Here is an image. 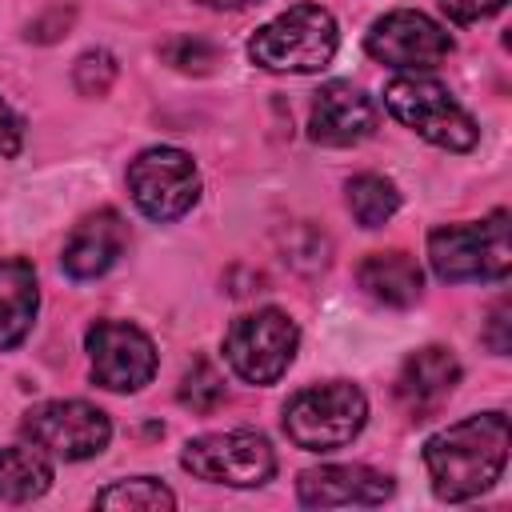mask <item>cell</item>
Instances as JSON below:
<instances>
[{
  "label": "cell",
  "instance_id": "ac0fdd59",
  "mask_svg": "<svg viewBox=\"0 0 512 512\" xmlns=\"http://www.w3.org/2000/svg\"><path fill=\"white\" fill-rule=\"evenodd\" d=\"M52 484V464L44 460V452L32 444H16V448H0V500L4 504H28L36 496H44Z\"/></svg>",
  "mask_w": 512,
  "mask_h": 512
},
{
  "label": "cell",
  "instance_id": "277c9868",
  "mask_svg": "<svg viewBox=\"0 0 512 512\" xmlns=\"http://www.w3.org/2000/svg\"><path fill=\"white\" fill-rule=\"evenodd\" d=\"M428 260L440 280H504L512 268L508 212H492L480 224H444L428 236Z\"/></svg>",
  "mask_w": 512,
  "mask_h": 512
},
{
  "label": "cell",
  "instance_id": "e0dca14e",
  "mask_svg": "<svg viewBox=\"0 0 512 512\" xmlns=\"http://www.w3.org/2000/svg\"><path fill=\"white\" fill-rule=\"evenodd\" d=\"M36 304H40V292H36L32 264L20 256L0 260V352L16 348L28 336L36 320Z\"/></svg>",
  "mask_w": 512,
  "mask_h": 512
},
{
  "label": "cell",
  "instance_id": "7a4b0ae2",
  "mask_svg": "<svg viewBox=\"0 0 512 512\" xmlns=\"http://www.w3.org/2000/svg\"><path fill=\"white\" fill-rule=\"evenodd\" d=\"M336 44L340 36L328 8L292 4L248 40V56L268 72H320L332 64Z\"/></svg>",
  "mask_w": 512,
  "mask_h": 512
},
{
  "label": "cell",
  "instance_id": "6da1fadb",
  "mask_svg": "<svg viewBox=\"0 0 512 512\" xmlns=\"http://www.w3.org/2000/svg\"><path fill=\"white\" fill-rule=\"evenodd\" d=\"M424 464L432 476V492L448 504L488 492L508 464V416L480 412L436 432L424 444Z\"/></svg>",
  "mask_w": 512,
  "mask_h": 512
},
{
  "label": "cell",
  "instance_id": "2e32d148",
  "mask_svg": "<svg viewBox=\"0 0 512 512\" xmlns=\"http://www.w3.org/2000/svg\"><path fill=\"white\" fill-rule=\"evenodd\" d=\"M356 280H360V288H364L372 300H380V304H388V308H412V304L420 300V292H424V272H420V264H416L408 252H400V248H392V252H372V256L356 268Z\"/></svg>",
  "mask_w": 512,
  "mask_h": 512
},
{
  "label": "cell",
  "instance_id": "8992f818",
  "mask_svg": "<svg viewBox=\"0 0 512 512\" xmlns=\"http://www.w3.org/2000/svg\"><path fill=\"white\" fill-rule=\"evenodd\" d=\"M296 340H300V332L280 308H260V312L232 320V328L224 336V356L240 380L272 384L288 372V364L296 356Z\"/></svg>",
  "mask_w": 512,
  "mask_h": 512
},
{
  "label": "cell",
  "instance_id": "44dd1931",
  "mask_svg": "<svg viewBox=\"0 0 512 512\" xmlns=\"http://www.w3.org/2000/svg\"><path fill=\"white\" fill-rule=\"evenodd\" d=\"M176 396H180V404H184V408H192V412H204V416H208V412H216V408L224 404L228 384H224L220 368H216L208 356H196V360L184 368Z\"/></svg>",
  "mask_w": 512,
  "mask_h": 512
},
{
  "label": "cell",
  "instance_id": "4fadbf2b",
  "mask_svg": "<svg viewBox=\"0 0 512 512\" xmlns=\"http://www.w3.org/2000/svg\"><path fill=\"white\" fill-rule=\"evenodd\" d=\"M296 496L304 508H348V504L372 508L392 496V480L364 464H320L300 472Z\"/></svg>",
  "mask_w": 512,
  "mask_h": 512
},
{
  "label": "cell",
  "instance_id": "3957f363",
  "mask_svg": "<svg viewBox=\"0 0 512 512\" xmlns=\"http://www.w3.org/2000/svg\"><path fill=\"white\" fill-rule=\"evenodd\" d=\"M368 420V400L348 380H328L300 388L284 404V432L304 452H332L360 436Z\"/></svg>",
  "mask_w": 512,
  "mask_h": 512
},
{
  "label": "cell",
  "instance_id": "9a60e30c",
  "mask_svg": "<svg viewBox=\"0 0 512 512\" xmlns=\"http://www.w3.org/2000/svg\"><path fill=\"white\" fill-rule=\"evenodd\" d=\"M124 244H128V224L120 220V212L100 208V212L84 216V220L72 228V236L64 240L60 264H64L68 276L92 280V276H104V272L120 260Z\"/></svg>",
  "mask_w": 512,
  "mask_h": 512
},
{
  "label": "cell",
  "instance_id": "484cf974",
  "mask_svg": "<svg viewBox=\"0 0 512 512\" xmlns=\"http://www.w3.org/2000/svg\"><path fill=\"white\" fill-rule=\"evenodd\" d=\"M20 136H24V128H20V116L0 100V160H8V156H16V148H20Z\"/></svg>",
  "mask_w": 512,
  "mask_h": 512
},
{
  "label": "cell",
  "instance_id": "cb8c5ba5",
  "mask_svg": "<svg viewBox=\"0 0 512 512\" xmlns=\"http://www.w3.org/2000/svg\"><path fill=\"white\" fill-rule=\"evenodd\" d=\"M440 8H444L456 24H472V20H484V16L500 12L504 0H440Z\"/></svg>",
  "mask_w": 512,
  "mask_h": 512
},
{
  "label": "cell",
  "instance_id": "ba28073f",
  "mask_svg": "<svg viewBox=\"0 0 512 512\" xmlns=\"http://www.w3.org/2000/svg\"><path fill=\"white\" fill-rule=\"evenodd\" d=\"M128 192L148 220H180L200 200V172L180 148H144L128 164Z\"/></svg>",
  "mask_w": 512,
  "mask_h": 512
},
{
  "label": "cell",
  "instance_id": "5bb4252c",
  "mask_svg": "<svg viewBox=\"0 0 512 512\" xmlns=\"http://www.w3.org/2000/svg\"><path fill=\"white\" fill-rule=\"evenodd\" d=\"M456 380H460L456 356L440 344H428V348H420L404 360V368L396 376V400L404 404V412L412 420H428L452 396Z\"/></svg>",
  "mask_w": 512,
  "mask_h": 512
},
{
  "label": "cell",
  "instance_id": "5b68a950",
  "mask_svg": "<svg viewBox=\"0 0 512 512\" xmlns=\"http://www.w3.org/2000/svg\"><path fill=\"white\" fill-rule=\"evenodd\" d=\"M384 104L388 112L412 128L416 136H424L428 144L436 148H448V152H468L476 140H480V128L476 120L452 100V92L432 80V76H396L388 88H384Z\"/></svg>",
  "mask_w": 512,
  "mask_h": 512
},
{
  "label": "cell",
  "instance_id": "4316f807",
  "mask_svg": "<svg viewBox=\"0 0 512 512\" xmlns=\"http://www.w3.org/2000/svg\"><path fill=\"white\" fill-rule=\"evenodd\" d=\"M204 8H220V12H236V8H248V4H260V0H200Z\"/></svg>",
  "mask_w": 512,
  "mask_h": 512
},
{
  "label": "cell",
  "instance_id": "8fae6325",
  "mask_svg": "<svg viewBox=\"0 0 512 512\" xmlns=\"http://www.w3.org/2000/svg\"><path fill=\"white\" fill-rule=\"evenodd\" d=\"M364 48L380 64H392L400 72H424V68H436L452 52V36L432 16L412 12V8H396L368 28Z\"/></svg>",
  "mask_w": 512,
  "mask_h": 512
},
{
  "label": "cell",
  "instance_id": "603a6c76",
  "mask_svg": "<svg viewBox=\"0 0 512 512\" xmlns=\"http://www.w3.org/2000/svg\"><path fill=\"white\" fill-rule=\"evenodd\" d=\"M164 60L172 64V68H180V72H212V64H216V48L208 44V40H200V36H176V40H168L164 48Z\"/></svg>",
  "mask_w": 512,
  "mask_h": 512
},
{
  "label": "cell",
  "instance_id": "30bf717a",
  "mask_svg": "<svg viewBox=\"0 0 512 512\" xmlns=\"http://www.w3.org/2000/svg\"><path fill=\"white\" fill-rule=\"evenodd\" d=\"M92 380L108 392H140L156 372V344L124 320H96L84 336Z\"/></svg>",
  "mask_w": 512,
  "mask_h": 512
},
{
  "label": "cell",
  "instance_id": "ffe728a7",
  "mask_svg": "<svg viewBox=\"0 0 512 512\" xmlns=\"http://www.w3.org/2000/svg\"><path fill=\"white\" fill-rule=\"evenodd\" d=\"M96 508H124V512H168L176 508V496L152 480V476H132V480H116L112 488H104L96 496Z\"/></svg>",
  "mask_w": 512,
  "mask_h": 512
},
{
  "label": "cell",
  "instance_id": "9c48e42d",
  "mask_svg": "<svg viewBox=\"0 0 512 512\" xmlns=\"http://www.w3.org/2000/svg\"><path fill=\"white\" fill-rule=\"evenodd\" d=\"M24 436L40 452H48V456L88 460V456H96V452L108 448L112 424H108V416L96 404H84V400H48V404H36L24 416Z\"/></svg>",
  "mask_w": 512,
  "mask_h": 512
},
{
  "label": "cell",
  "instance_id": "d4e9b609",
  "mask_svg": "<svg viewBox=\"0 0 512 512\" xmlns=\"http://www.w3.org/2000/svg\"><path fill=\"white\" fill-rule=\"evenodd\" d=\"M508 316H512V304H508V300H500V304L492 308V316H488V332H484L488 348H492V352H500V356L512 348V340H508Z\"/></svg>",
  "mask_w": 512,
  "mask_h": 512
},
{
  "label": "cell",
  "instance_id": "7402d4cb",
  "mask_svg": "<svg viewBox=\"0 0 512 512\" xmlns=\"http://www.w3.org/2000/svg\"><path fill=\"white\" fill-rule=\"evenodd\" d=\"M72 80H76V88H80L84 96H104V92L112 88V80H116V60H112V52H104V48L84 52V56L76 60V68H72Z\"/></svg>",
  "mask_w": 512,
  "mask_h": 512
},
{
  "label": "cell",
  "instance_id": "52a82bcc",
  "mask_svg": "<svg viewBox=\"0 0 512 512\" xmlns=\"http://www.w3.org/2000/svg\"><path fill=\"white\" fill-rule=\"evenodd\" d=\"M180 464L208 484H232V488H256L272 480L276 472V452L260 432H212L196 436L184 444Z\"/></svg>",
  "mask_w": 512,
  "mask_h": 512
},
{
  "label": "cell",
  "instance_id": "7c38bea8",
  "mask_svg": "<svg viewBox=\"0 0 512 512\" xmlns=\"http://www.w3.org/2000/svg\"><path fill=\"white\" fill-rule=\"evenodd\" d=\"M376 132V104L348 80H332L316 92L308 136L324 148H348Z\"/></svg>",
  "mask_w": 512,
  "mask_h": 512
},
{
  "label": "cell",
  "instance_id": "d6986e66",
  "mask_svg": "<svg viewBox=\"0 0 512 512\" xmlns=\"http://www.w3.org/2000/svg\"><path fill=\"white\" fill-rule=\"evenodd\" d=\"M348 208H352L360 228H380L396 216L400 192H396L392 180H384L376 172H360V176L348 180Z\"/></svg>",
  "mask_w": 512,
  "mask_h": 512
}]
</instances>
